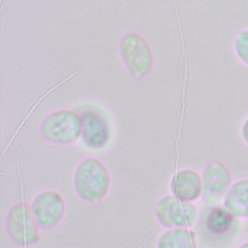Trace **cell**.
Returning <instances> with one entry per match:
<instances>
[{"label": "cell", "mask_w": 248, "mask_h": 248, "mask_svg": "<svg viewBox=\"0 0 248 248\" xmlns=\"http://www.w3.org/2000/svg\"><path fill=\"white\" fill-rule=\"evenodd\" d=\"M170 187L176 197L194 202L202 194V175L194 169H181L172 175Z\"/></svg>", "instance_id": "30bf717a"}, {"label": "cell", "mask_w": 248, "mask_h": 248, "mask_svg": "<svg viewBox=\"0 0 248 248\" xmlns=\"http://www.w3.org/2000/svg\"><path fill=\"white\" fill-rule=\"evenodd\" d=\"M233 50L238 60L248 67V28L236 34L233 40Z\"/></svg>", "instance_id": "4fadbf2b"}, {"label": "cell", "mask_w": 248, "mask_h": 248, "mask_svg": "<svg viewBox=\"0 0 248 248\" xmlns=\"http://www.w3.org/2000/svg\"><path fill=\"white\" fill-rule=\"evenodd\" d=\"M81 125L80 140L91 151L108 148L112 140V128L107 115L99 108L85 107L78 110Z\"/></svg>", "instance_id": "8992f818"}, {"label": "cell", "mask_w": 248, "mask_h": 248, "mask_svg": "<svg viewBox=\"0 0 248 248\" xmlns=\"http://www.w3.org/2000/svg\"><path fill=\"white\" fill-rule=\"evenodd\" d=\"M241 136H242L243 140L248 144V118H246L245 121L242 123Z\"/></svg>", "instance_id": "5bb4252c"}, {"label": "cell", "mask_w": 248, "mask_h": 248, "mask_svg": "<svg viewBox=\"0 0 248 248\" xmlns=\"http://www.w3.org/2000/svg\"><path fill=\"white\" fill-rule=\"evenodd\" d=\"M223 205L235 217H248V179L238 180L229 187Z\"/></svg>", "instance_id": "8fae6325"}, {"label": "cell", "mask_w": 248, "mask_h": 248, "mask_svg": "<svg viewBox=\"0 0 248 248\" xmlns=\"http://www.w3.org/2000/svg\"><path fill=\"white\" fill-rule=\"evenodd\" d=\"M39 132L48 143L68 146L80 140L81 125L78 111L58 108L46 113L41 120Z\"/></svg>", "instance_id": "7a4b0ae2"}, {"label": "cell", "mask_w": 248, "mask_h": 248, "mask_svg": "<svg viewBox=\"0 0 248 248\" xmlns=\"http://www.w3.org/2000/svg\"><path fill=\"white\" fill-rule=\"evenodd\" d=\"M157 223L164 229L192 228L199 218L197 206L172 193L161 197L153 207Z\"/></svg>", "instance_id": "5b68a950"}, {"label": "cell", "mask_w": 248, "mask_h": 248, "mask_svg": "<svg viewBox=\"0 0 248 248\" xmlns=\"http://www.w3.org/2000/svg\"><path fill=\"white\" fill-rule=\"evenodd\" d=\"M118 53L130 76L136 79L146 78L154 66V53L148 41L140 33H125L118 41Z\"/></svg>", "instance_id": "3957f363"}, {"label": "cell", "mask_w": 248, "mask_h": 248, "mask_svg": "<svg viewBox=\"0 0 248 248\" xmlns=\"http://www.w3.org/2000/svg\"><path fill=\"white\" fill-rule=\"evenodd\" d=\"M31 212L43 231L56 228L66 214V201L56 190L46 189L38 192L29 203Z\"/></svg>", "instance_id": "52a82bcc"}, {"label": "cell", "mask_w": 248, "mask_h": 248, "mask_svg": "<svg viewBox=\"0 0 248 248\" xmlns=\"http://www.w3.org/2000/svg\"><path fill=\"white\" fill-rule=\"evenodd\" d=\"M72 184L78 199L87 204H98L108 195L111 177L103 161L86 157L76 165Z\"/></svg>", "instance_id": "6da1fadb"}, {"label": "cell", "mask_w": 248, "mask_h": 248, "mask_svg": "<svg viewBox=\"0 0 248 248\" xmlns=\"http://www.w3.org/2000/svg\"><path fill=\"white\" fill-rule=\"evenodd\" d=\"M202 181V198L205 203L212 204L225 196L231 186V173L224 164L212 161L203 169Z\"/></svg>", "instance_id": "9c48e42d"}, {"label": "cell", "mask_w": 248, "mask_h": 248, "mask_svg": "<svg viewBox=\"0 0 248 248\" xmlns=\"http://www.w3.org/2000/svg\"><path fill=\"white\" fill-rule=\"evenodd\" d=\"M202 232L211 240H225L236 228V217L224 205H211L200 217Z\"/></svg>", "instance_id": "ba28073f"}, {"label": "cell", "mask_w": 248, "mask_h": 248, "mask_svg": "<svg viewBox=\"0 0 248 248\" xmlns=\"http://www.w3.org/2000/svg\"><path fill=\"white\" fill-rule=\"evenodd\" d=\"M156 246L159 248H195L196 233L191 228H170L161 233Z\"/></svg>", "instance_id": "7c38bea8"}, {"label": "cell", "mask_w": 248, "mask_h": 248, "mask_svg": "<svg viewBox=\"0 0 248 248\" xmlns=\"http://www.w3.org/2000/svg\"><path fill=\"white\" fill-rule=\"evenodd\" d=\"M4 229L10 241L19 247H29L40 240V228L29 204L23 202L14 203L7 210Z\"/></svg>", "instance_id": "277c9868"}]
</instances>
